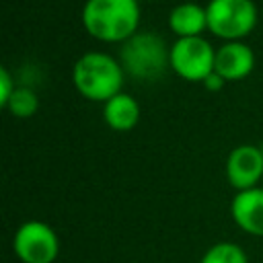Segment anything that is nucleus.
Segmentation results:
<instances>
[{"mask_svg":"<svg viewBox=\"0 0 263 263\" xmlns=\"http://www.w3.org/2000/svg\"><path fill=\"white\" fill-rule=\"evenodd\" d=\"M84 31L103 43H123L138 33L140 0H86L82 6Z\"/></svg>","mask_w":263,"mask_h":263,"instance_id":"f257e3e1","label":"nucleus"},{"mask_svg":"<svg viewBox=\"0 0 263 263\" xmlns=\"http://www.w3.org/2000/svg\"><path fill=\"white\" fill-rule=\"evenodd\" d=\"M125 72L119 58L105 51L82 53L72 68V84L80 97L92 103H105L123 90Z\"/></svg>","mask_w":263,"mask_h":263,"instance_id":"f03ea898","label":"nucleus"},{"mask_svg":"<svg viewBox=\"0 0 263 263\" xmlns=\"http://www.w3.org/2000/svg\"><path fill=\"white\" fill-rule=\"evenodd\" d=\"M119 62L125 76L138 82H154L171 70V45L154 31H138L121 43Z\"/></svg>","mask_w":263,"mask_h":263,"instance_id":"7ed1b4c3","label":"nucleus"},{"mask_svg":"<svg viewBox=\"0 0 263 263\" xmlns=\"http://www.w3.org/2000/svg\"><path fill=\"white\" fill-rule=\"evenodd\" d=\"M205 10L208 31L222 41H242L255 31L259 21L253 0H210Z\"/></svg>","mask_w":263,"mask_h":263,"instance_id":"20e7f679","label":"nucleus"},{"mask_svg":"<svg viewBox=\"0 0 263 263\" xmlns=\"http://www.w3.org/2000/svg\"><path fill=\"white\" fill-rule=\"evenodd\" d=\"M216 64V47L203 37H185L171 43V70L187 82H203Z\"/></svg>","mask_w":263,"mask_h":263,"instance_id":"39448f33","label":"nucleus"},{"mask_svg":"<svg viewBox=\"0 0 263 263\" xmlns=\"http://www.w3.org/2000/svg\"><path fill=\"white\" fill-rule=\"evenodd\" d=\"M12 251L21 263H53L60 255V238L49 224L27 220L12 236Z\"/></svg>","mask_w":263,"mask_h":263,"instance_id":"423d86ee","label":"nucleus"},{"mask_svg":"<svg viewBox=\"0 0 263 263\" xmlns=\"http://www.w3.org/2000/svg\"><path fill=\"white\" fill-rule=\"evenodd\" d=\"M224 173H226V181L236 191L259 187V181L263 179V150H261V146L240 144V146L232 148L226 156Z\"/></svg>","mask_w":263,"mask_h":263,"instance_id":"0eeeda50","label":"nucleus"},{"mask_svg":"<svg viewBox=\"0 0 263 263\" xmlns=\"http://www.w3.org/2000/svg\"><path fill=\"white\" fill-rule=\"evenodd\" d=\"M255 68V51L245 41H224L216 47L214 72H218L226 82L245 80Z\"/></svg>","mask_w":263,"mask_h":263,"instance_id":"6e6552de","label":"nucleus"},{"mask_svg":"<svg viewBox=\"0 0 263 263\" xmlns=\"http://www.w3.org/2000/svg\"><path fill=\"white\" fill-rule=\"evenodd\" d=\"M230 216L242 232L263 236V187L236 191L230 201Z\"/></svg>","mask_w":263,"mask_h":263,"instance_id":"1a4fd4ad","label":"nucleus"},{"mask_svg":"<svg viewBox=\"0 0 263 263\" xmlns=\"http://www.w3.org/2000/svg\"><path fill=\"white\" fill-rule=\"evenodd\" d=\"M168 27L177 39L201 37L208 31V10L197 2H181L168 12Z\"/></svg>","mask_w":263,"mask_h":263,"instance_id":"9d476101","label":"nucleus"},{"mask_svg":"<svg viewBox=\"0 0 263 263\" xmlns=\"http://www.w3.org/2000/svg\"><path fill=\"white\" fill-rule=\"evenodd\" d=\"M103 119L113 132H129L140 121V103L121 90L103 103Z\"/></svg>","mask_w":263,"mask_h":263,"instance_id":"9b49d317","label":"nucleus"},{"mask_svg":"<svg viewBox=\"0 0 263 263\" xmlns=\"http://www.w3.org/2000/svg\"><path fill=\"white\" fill-rule=\"evenodd\" d=\"M199 263H249L245 249L236 242H216L212 245L199 259Z\"/></svg>","mask_w":263,"mask_h":263,"instance_id":"f8f14e48","label":"nucleus"},{"mask_svg":"<svg viewBox=\"0 0 263 263\" xmlns=\"http://www.w3.org/2000/svg\"><path fill=\"white\" fill-rule=\"evenodd\" d=\"M12 117H18V119H25V117H31L37 113L39 109V99H37V92L29 86H16V90L12 92L10 101L6 103L4 107Z\"/></svg>","mask_w":263,"mask_h":263,"instance_id":"ddd939ff","label":"nucleus"},{"mask_svg":"<svg viewBox=\"0 0 263 263\" xmlns=\"http://www.w3.org/2000/svg\"><path fill=\"white\" fill-rule=\"evenodd\" d=\"M16 86L18 84L14 82L10 70L8 68H0V105L2 107H6V103L10 101V97L16 90Z\"/></svg>","mask_w":263,"mask_h":263,"instance_id":"4468645a","label":"nucleus"},{"mask_svg":"<svg viewBox=\"0 0 263 263\" xmlns=\"http://www.w3.org/2000/svg\"><path fill=\"white\" fill-rule=\"evenodd\" d=\"M226 84H228V82H226L218 72H212V74L201 82V86H203L205 90H210V92H220Z\"/></svg>","mask_w":263,"mask_h":263,"instance_id":"2eb2a0df","label":"nucleus"},{"mask_svg":"<svg viewBox=\"0 0 263 263\" xmlns=\"http://www.w3.org/2000/svg\"><path fill=\"white\" fill-rule=\"evenodd\" d=\"M261 150H263V146H261Z\"/></svg>","mask_w":263,"mask_h":263,"instance_id":"dca6fc26","label":"nucleus"}]
</instances>
